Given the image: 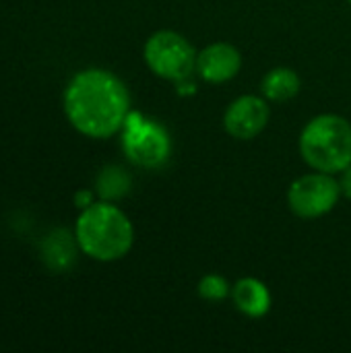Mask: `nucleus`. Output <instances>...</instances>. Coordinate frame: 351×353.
I'll use <instances>...</instances> for the list:
<instances>
[{
  "label": "nucleus",
  "mask_w": 351,
  "mask_h": 353,
  "mask_svg": "<svg viewBox=\"0 0 351 353\" xmlns=\"http://www.w3.org/2000/svg\"><path fill=\"white\" fill-rule=\"evenodd\" d=\"M64 114L72 128L91 139H110L130 114L126 85L103 68L77 72L64 91Z\"/></svg>",
  "instance_id": "nucleus-1"
},
{
  "label": "nucleus",
  "mask_w": 351,
  "mask_h": 353,
  "mask_svg": "<svg viewBox=\"0 0 351 353\" xmlns=\"http://www.w3.org/2000/svg\"><path fill=\"white\" fill-rule=\"evenodd\" d=\"M74 238L83 254L99 263H112L130 252L134 228L116 205L99 201L81 211L74 225Z\"/></svg>",
  "instance_id": "nucleus-2"
},
{
  "label": "nucleus",
  "mask_w": 351,
  "mask_h": 353,
  "mask_svg": "<svg viewBox=\"0 0 351 353\" xmlns=\"http://www.w3.org/2000/svg\"><path fill=\"white\" fill-rule=\"evenodd\" d=\"M300 153L312 170L341 174L351 163V124L337 114L312 118L300 134Z\"/></svg>",
  "instance_id": "nucleus-3"
},
{
  "label": "nucleus",
  "mask_w": 351,
  "mask_h": 353,
  "mask_svg": "<svg viewBox=\"0 0 351 353\" xmlns=\"http://www.w3.org/2000/svg\"><path fill=\"white\" fill-rule=\"evenodd\" d=\"M122 151L139 168L159 170L172 155V141L168 130L139 112H130L122 126Z\"/></svg>",
  "instance_id": "nucleus-4"
},
{
  "label": "nucleus",
  "mask_w": 351,
  "mask_h": 353,
  "mask_svg": "<svg viewBox=\"0 0 351 353\" xmlns=\"http://www.w3.org/2000/svg\"><path fill=\"white\" fill-rule=\"evenodd\" d=\"M143 56L153 74L174 83L190 77L197 66V52L190 41L170 29L153 33L145 43Z\"/></svg>",
  "instance_id": "nucleus-5"
},
{
  "label": "nucleus",
  "mask_w": 351,
  "mask_h": 353,
  "mask_svg": "<svg viewBox=\"0 0 351 353\" xmlns=\"http://www.w3.org/2000/svg\"><path fill=\"white\" fill-rule=\"evenodd\" d=\"M341 194V184L333 178V174L314 170V174L300 176L292 182L288 203L294 215L302 219H319L333 211Z\"/></svg>",
  "instance_id": "nucleus-6"
},
{
  "label": "nucleus",
  "mask_w": 351,
  "mask_h": 353,
  "mask_svg": "<svg viewBox=\"0 0 351 353\" xmlns=\"http://www.w3.org/2000/svg\"><path fill=\"white\" fill-rule=\"evenodd\" d=\"M269 116L271 112L265 97L242 95L228 105L223 116V126L230 137L238 141H250L265 130Z\"/></svg>",
  "instance_id": "nucleus-7"
},
{
  "label": "nucleus",
  "mask_w": 351,
  "mask_h": 353,
  "mask_svg": "<svg viewBox=\"0 0 351 353\" xmlns=\"http://www.w3.org/2000/svg\"><path fill=\"white\" fill-rule=\"evenodd\" d=\"M242 68V56L238 48L225 41L211 43L197 54V74L213 85L234 79Z\"/></svg>",
  "instance_id": "nucleus-8"
},
{
  "label": "nucleus",
  "mask_w": 351,
  "mask_h": 353,
  "mask_svg": "<svg viewBox=\"0 0 351 353\" xmlns=\"http://www.w3.org/2000/svg\"><path fill=\"white\" fill-rule=\"evenodd\" d=\"M232 300L234 306L248 319H263L271 310V292L254 277L240 279L232 288Z\"/></svg>",
  "instance_id": "nucleus-9"
},
{
  "label": "nucleus",
  "mask_w": 351,
  "mask_h": 353,
  "mask_svg": "<svg viewBox=\"0 0 351 353\" xmlns=\"http://www.w3.org/2000/svg\"><path fill=\"white\" fill-rule=\"evenodd\" d=\"M77 248H79V244H77L74 236H70L64 230H56L43 240L41 259L52 271L62 273L72 267V263L77 259Z\"/></svg>",
  "instance_id": "nucleus-10"
},
{
  "label": "nucleus",
  "mask_w": 351,
  "mask_h": 353,
  "mask_svg": "<svg viewBox=\"0 0 351 353\" xmlns=\"http://www.w3.org/2000/svg\"><path fill=\"white\" fill-rule=\"evenodd\" d=\"M300 87H302V81H300L298 72L288 66H277V68L269 70L261 83V91H263L265 99L275 101V103L294 99L300 93Z\"/></svg>",
  "instance_id": "nucleus-11"
},
{
  "label": "nucleus",
  "mask_w": 351,
  "mask_h": 353,
  "mask_svg": "<svg viewBox=\"0 0 351 353\" xmlns=\"http://www.w3.org/2000/svg\"><path fill=\"white\" fill-rule=\"evenodd\" d=\"M130 188V178L124 170L112 165L106 168L99 178H97V192L103 201H114V199H122Z\"/></svg>",
  "instance_id": "nucleus-12"
},
{
  "label": "nucleus",
  "mask_w": 351,
  "mask_h": 353,
  "mask_svg": "<svg viewBox=\"0 0 351 353\" xmlns=\"http://www.w3.org/2000/svg\"><path fill=\"white\" fill-rule=\"evenodd\" d=\"M199 296L207 302H221L225 300L228 296H232V285L225 281V277L221 275H205L201 281H199V288H197Z\"/></svg>",
  "instance_id": "nucleus-13"
},
{
  "label": "nucleus",
  "mask_w": 351,
  "mask_h": 353,
  "mask_svg": "<svg viewBox=\"0 0 351 353\" xmlns=\"http://www.w3.org/2000/svg\"><path fill=\"white\" fill-rule=\"evenodd\" d=\"M74 205L83 211V209H87L89 205H93V194L89 192V190H81V192H77L74 194Z\"/></svg>",
  "instance_id": "nucleus-14"
},
{
  "label": "nucleus",
  "mask_w": 351,
  "mask_h": 353,
  "mask_svg": "<svg viewBox=\"0 0 351 353\" xmlns=\"http://www.w3.org/2000/svg\"><path fill=\"white\" fill-rule=\"evenodd\" d=\"M339 184H341V192L351 199V163L345 168V170H343V172H341V180H339Z\"/></svg>",
  "instance_id": "nucleus-15"
},
{
  "label": "nucleus",
  "mask_w": 351,
  "mask_h": 353,
  "mask_svg": "<svg viewBox=\"0 0 351 353\" xmlns=\"http://www.w3.org/2000/svg\"><path fill=\"white\" fill-rule=\"evenodd\" d=\"M350 4H351V0H350Z\"/></svg>",
  "instance_id": "nucleus-16"
}]
</instances>
